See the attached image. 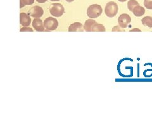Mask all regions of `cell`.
I'll return each instance as SVG.
<instances>
[{
	"instance_id": "1",
	"label": "cell",
	"mask_w": 152,
	"mask_h": 114,
	"mask_svg": "<svg viewBox=\"0 0 152 114\" xmlns=\"http://www.w3.org/2000/svg\"><path fill=\"white\" fill-rule=\"evenodd\" d=\"M103 12L102 8L100 5L94 4L90 5L87 10V15L91 18H96L102 15Z\"/></svg>"
},
{
	"instance_id": "2",
	"label": "cell",
	"mask_w": 152,
	"mask_h": 114,
	"mask_svg": "<svg viewBox=\"0 0 152 114\" xmlns=\"http://www.w3.org/2000/svg\"><path fill=\"white\" fill-rule=\"evenodd\" d=\"M104 13L108 17L112 18L115 17L118 13L117 4L113 1H110L107 3L104 8Z\"/></svg>"
},
{
	"instance_id": "3",
	"label": "cell",
	"mask_w": 152,
	"mask_h": 114,
	"mask_svg": "<svg viewBox=\"0 0 152 114\" xmlns=\"http://www.w3.org/2000/svg\"><path fill=\"white\" fill-rule=\"evenodd\" d=\"M65 12V8L60 3H53L50 7V13L51 15L56 17H60Z\"/></svg>"
},
{
	"instance_id": "4",
	"label": "cell",
	"mask_w": 152,
	"mask_h": 114,
	"mask_svg": "<svg viewBox=\"0 0 152 114\" xmlns=\"http://www.w3.org/2000/svg\"><path fill=\"white\" fill-rule=\"evenodd\" d=\"M44 26L47 31H54L58 28V22L56 18L50 17L45 20Z\"/></svg>"
},
{
	"instance_id": "5",
	"label": "cell",
	"mask_w": 152,
	"mask_h": 114,
	"mask_svg": "<svg viewBox=\"0 0 152 114\" xmlns=\"http://www.w3.org/2000/svg\"><path fill=\"white\" fill-rule=\"evenodd\" d=\"M131 22V17L127 13H123L118 17V23L119 26L124 28H126Z\"/></svg>"
},
{
	"instance_id": "6",
	"label": "cell",
	"mask_w": 152,
	"mask_h": 114,
	"mask_svg": "<svg viewBox=\"0 0 152 114\" xmlns=\"http://www.w3.org/2000/svg\"><path fill=\"white\" fill-rule=\"evenodd\" d=\"M44 13L43 9L41 7L35 6L31 8L28 11V15L34 17L35 18H39L42 16Z\"/></svg>"
},
{
	"instance_id": "7",
	"label": "cell",
	"mask_w": 152,
	"mask_h": 114,
	"mask_svg": "<svg viewBox=\"0 0 152 114\" xmlns=\"http://www.w3.org/2000/svg\"><path fill=\"white\" fill-rule=\"evenodd\" d=\"M32 26L34 29L38 32H42L45 31L44 23L40 18H34L32 22Z\"/></svg>"
},
{
	"instance_id": "8",
	"label": "cell",
	"mask_w": 152,
	"mask_h": 114,
	"mask_svg": "<svg viewBox=\"0 0 152 114\" xmlns=\"http://www.w3.org/2000/svg\"><path fill=\"white\" fill-rule=\"evenodd\" d=\"M31 19L27 14L20 13V23L23 27H28L31 24Z\"/></svg>"
},
{
	"instance_id": "9",
	"label": "cell",
	"mask_w": 152,
	"mask_h": 114,
	"mask_svg": "<svg viewBox=\"0 0 152 114\" xmlns=\"http://www.w3.org/2000/svg\"><path fill=\"white\" fill-rule=\"evenodd\" d=\"M84 30V26L80 22H75L72 23L69 27V32H83Z\"/></svg>"
},
{
	"instance_id": "10",
	"label": "cell",
	"mask_w": 152,
	"mask_h": 114,
	"mask_svg": "<svg viewBox=\"0 0 152 114\" xmlns=\"http://www.w3.org/2000/svg\"><path fill=\"white\" fill-rule=\"evenodd\" d=\"M96 23L97 22L93 19H88L85 22L84 24V30L87 32H92V28Z\"/></svg>"
},
{
	"instance_id": "11",
	"label": "cell",
	"mask_w": 152,
	"mask_h": 114,
	"mask_svg": "<svg viewBox=\"0 0 152 114\" xmlns=\"http://www.w3.org/2000/svg\"><path fill=\"white\" fill-rule=\"evenodd\" d=\"M132 12L136 17H141L145 14V10L143 7L139 5V6H136V7L133 8Z\"/></svg>"
},
{
	"instance_id": "12",
	"label": "cell",
	"mask_w": 152,
	"mask_h": 114,
	"mask_svg": "<svg viewBox=\"0 0 152 114\" xmlns=\"http://www.w3.org/2000/svg\"><path fill=\"white\" fill-rule=\"evenodd\" d=\"M142 23L145 26L148 27L149 28H152V17L150 16L145 17L141 20Z\"/></svg>"
},
{
	"instance_id": "13",
	"label": "cell",
	"mask_w": 152,
	"mask_h": 114,
	"mask_svg": "<svg viewBox=\"0 0 152 114\" xmlns=\"http://www.w3.org/2000/svg\"><path fill=\"white\" fill-rule=\"evenodd\" d=\"M105 31V27L104 26L98 23H96L92 28V32H104Z\"/></svg>"
},
{
	"instance_id": "14",
	"label": "cell",
	"mask_w": 152,
	"mask_h": 114,
	"mask_svg": "<svg viewBox=\"0 0 152 114\" xmlns=\"http://www.w3.org/2000/svg\"><path fill=\"white\" fill-rule=\"evenodd\" d=\"M140 4L137 2L136 0H129L127 3V8L130 11H132L133 8L136 7V6H139Z\"/></svg>"
},
{
	"instance_id": "15",
	"label": "cell",
	"mask_w": 152,
	"mask_h": 114,
	"mask_svg": "<svg viewBox=\"0 0 152 114\" xmlns=\"http://www.w3.org/2000/svg\"><path fill=\"white\" fill-rule=\"evenodd\" d=\"M34 3V0H20V8L26 5H31Z\"/></svg>"
},
{
	"instance_id": "16",
	"label": "cell",
	"mask_w": 152,
	"mask_h": 114,
	"mask_svg": "<svg viewBox=\"0 0 152 114\" xmlns=\"http://www.w3.org/2000/svg\"><path fill=\"white\" fill-rule=\"evenodd\" d=\"M144 5L147 9L152 10V0H145Z\"/></svg>"
},
{
	"instance_id": "17",
	"label": "cell",
	"mask_w": 152,
	"mask_h": 114,
	"mask_svg": "<svg viewBox=\"0 0 152 114\" xmlns=\"http://www.w3.org/2000/svg\"><path fill=\"white\" fill-rule=\"evenodd\" d=\"M20 32H33V29L32 28L28 27H23L20 28Z\"/></svg>"
},
{
	"instance_id": "18",
	"label": "cell",
	"mask_w": 152,
	"mask_h": 114,
	"mask_svg": "<svg viewBox=\"0 0 152 114\" xmlns=\"http://www.w3.org/2000/svg\"><path fill=\"white\" fill-rule=\"evenodd\" d=\"M112 31L115 32V31H119V32H124V30L122 28H121L120 26H114L112 28Z\"/></svg>"
},
{
	"instance_id": "19",
	"label": "cell",
	"mask_w": 152,
	"mask_h": 114,
	"mask_svg": "<svg viewBox=\"0 0 152 114\" xmlns=\"http://www.w3.org/2000/svg\"><path fill=\"white\" fill-rule=\"evenodd\" d=\"M36 1L39 3H45L48 0H36Z\"/></svg>"
},
{
	"instance_id": "20",
	"label": "cell",
	"mask_w": 152,
	"mask_h": 114,
	"mask_svg": "<svg viewBox=\"0 0 152 114\" xmlns=\"http://www.w3.org/2000/svg\"><path fill=\"white\" fill-rule=\"evenodd\" d=\"M134 31H138V32H141L140 29H139V28H133V29L130 30V32H134Z\"/></svg>"
},
{
	"instance_id": "21",
	"label": "cell",
	"mask_w": 152,
	"mask_h": 114,
	"mask_svg": "<svg viewBox=\"0 0 152 114\" xmlns=\"http://www.w3.org/2000/svg\"><path fill=\"white\" fill-rule=\"evenodd\" d=\"M74 1V0H66V1H67L69 3H71V2H72Z\"/></svg>"
},
{
	"instance_id": "22",
	"label": "cell",
	"mask_w": 152,
	"mask_h": 114,
	"mask_svg": "<svg viewBox=\"0 0 152 114\" xmlns=\"http://www.w3.org/2000/svg\"><path fill=\"white\" fill-rule=\"evenodd\" d=\"M118 1H121V2H125V1H127V0H118Z\"/></svg>"
},
{
	"instance_id": "23",
	"label": "cell",
	"mask_w": 152,
	"mask_h": 114,
	"mask_svg": "<svg viewBox=\"0 0 152 114\" xmlns=\"http://www.w3.org/2000/svg\"><path fill=\"white\" fill-rule=\"evenodd\" d=\"M51 1H60V0H51Z\"/></svg>"
}]
</instances>
